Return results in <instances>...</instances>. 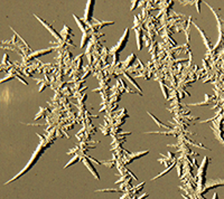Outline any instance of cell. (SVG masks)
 I'll list each match as a JSON object with an SVG mask.
<instances>
[{"label":"cell","mask_w":224,"mask_h":199,"mask_svg":"<svg viewBox=\"0 0 224 199\" xmlns=\"http://www.w3.org/2000/svg\"><path fill=\"white\" fill-rule=\"evenodd\" d=\"M129 32L130 30L127 28L124 32H123L122 37H121V39L119 40V42L117 44V46H114L113 47V49H112V52L114 54V64L118 62V57H119V54L121 51H123V48L126 47V45H127V42L129 40Z\"/></svg>","instance_id":"cell-1"},{"label":"cell","mask_w":224,"mask_h":199,"mask_svg":"<svg viewBox=\"0 0 224 199\" xmlns=\"http://www.w3.org/2000/svg\"><path fill=\"white\" fill-rule=\"evenodd\" d=\"M46 148H47V144H46V146H41H41L38 147V149L36 150V152L34 153V156H33V158H31V161H29V163H28V166H27V167L25 168V169H24V170L21 171V172H20V173H19V175H18V176H16V177H15V178L12 179V180H10L9 182H11V181H14L15 179H17V178H18V177H19V176H21V175H24V173H25V172H26V171H27L28 169H31V168L33 167V166H34V163L36 162V160H37V159H38V158H39V157H41V154H43V152L45 151V149H46Z\"/></svg>","instance_id":"cell-2"},{"label":"cell","mask_w":224,"mask_h":199,"mask_svg":"<svg viewBox=\"0 0 224 199\" xmlns=\"http://www.w3.org/2000/svg\"><path fill=\"white\" fill-rule=\"evenodd\" d=\"M207 165H208V158L205 157L201 165V167L198 169V185H200V188L201 190H204V187H205V183H206V180H205V177H206V169H207Z\"/></svg>","instance_id":"cell-3"},{"label":"cell","mask_w":224,"mask_h":199,"mask_svg":"<svg viewBox=\"0 0 224 199\" xmlns=\"http://www.w3.org/2000/svg\"><path fill=\"white\" fill-rule=\"evenodd\" d=\"M217 186H224V179H212V180L206 181L203 192H207V190H210V189H212V188H215V187H217Z\"/></svg>","instance_id":"cell-4"},{"label":"cell","mask_w":224,"mask_h":199,"mask_svg":"<svg viewBox=\"0 0 224 199\" xmlns=\"http://www.w3.org/2000/svg\"><path fill=\"white\" fill-rule=\"evenodd\" d=\"M93 7H94V1L93 0H89L86 8H85V13H84V21L85 22H90L93 16Z\"/></svg>","instance_id":"cell-5"},{"label":"cell","mask_w":224,"mask_h":199,"mask_svg":"<svg viewBox=\"0 0 224 199\" xmlns=\"http://www.w3.org/2000/svg\"><path fill=\"white\" fill-rule=\"evenodd\" d=\"M83 162H84V165H85V167L88 168L89 170H90V172H91L92 175L95 177V179H98V180H100V176H99V173H98V171L95 170V168L93 167V165L91 163V161L88 159V158H83Z\"/></svg>","instance_id":"cell-6"},{"label":"cell","mask_w":224,"mask_h":199,"mask_svg":"<svg viewBox=\"0 0 224 199\" xmlns=\"http://www.w3.org/2000/svg\"><path fill=\"white\" fill-rule=\"evenodd\" d=\"M36 18H37V19H38V20H39V21H41V24H43V25H44V26H45V27H46V28H47L48 30H50V32H51V34H52V35H53V36H54V37H55V38H57V39H58V40L61 42V40H62L61 35H60L58 32H56V30H55V29H54V28L52 27L51 25H48V24H47L46 21H45V20H43V19H41V18H39V17H37V16H36Z\"/></svg>","instance_id":"cell-7"},{"label":"cell","mask_w":224,"mask_h":199,"mask_svg":"<svg viewBox=\"0 0 224 199\" xmlns=\"http://www.w3.org/2000/svg\"><path fill=\"white\" fill-rule=\"evenodd\" d=\"M148 153H149V150L141 151V152H138V153H132V154H130V156H129V159L126 161V165H128V163L132 162L136 158H140V157H143V156H145V154H148Z\"/></svg>","instance_id":"cell-8"},{"label":"cell","mask_w":224,"mask_h":199,"mask_svg":"<svg viewBox=\"0 0 224 199\" xmlns=\"http://www.w3.org/2000/svg\"><path fill=\"white\" fill-rule=\"evenodd\" d=\"M195 27H196V28L198 29V32H200V34L202 35V37H203V38H204V42H205V46H206V47H207L208 49H211V44H210V40H208V38H207V37L205 36V34H204V32H203V30H202L201 28H198V26H197V25H195Z\"/></svg>","instance_id":"cell-9"},{"label":"cell","mask_w":224,"mask_h":199,"mask_svg":"<svg viewBox=\"0 0 224 199\" xmlns=\"http://www.w3.org/2000/svg\"><path fill=\"white\" fill-rule=\"evenodd\" d=\"M148 114H149V115L151 116V119H153V121H155V122H156V123H157V124H158V126H160V127H164V129H170L169 126L165 125L164 123H162V122H159V120H158L157 117H155V116H153V114L150 113V112H148Z\"/></svg>","instance_id":"cell-10"},{"label":"cell","mask_w":224,"mask_h":199,"mask_svg":"<svg viewBox=\"0 0 224 199\" xmlns=\"http://www.w3.org/2000/svg\"><path fill=\"white\" fill-rule=\"evenodd\" d=\"M137 35H138V39H137L138 40V49L140 51L141 49V39H140L141 38V32H140L139 29H136V36Z\"/></svg>","instance_id":"cell-11"},{"label":"cell","mask_w":224,"mask_h":199,"mask_svg":"<svg viewBox=\"0 0 224 199\" xmlns=\"http://www.w3.org/2000/svg\"><path fill=\"white\" fill-rule=\"evenodd\" d=\"M52 49H45V51H41V52H36L34 53L33 55H31V57H36V56H41V55H44V54H48V53H51Z\"/></svg>","instance_id":"cell-12"},{"label":"cell","mask_w":224,"mask_h":199,"mask_svg":"<svg viewBox=\"0 0 224 199\" xmlns=\"http://www.w3.org/2000/svg\"><path fill=\"white\" fill-rule=\"evenodd\" d=\"M79 160H80V157H79V156H74V158H73V159H71V160H70V161L67 162V165H66V166H65V167H64V168L70 167V166H72L73 163H75V162H77Z\"/></svg>","instance_id":"cell-13"},{"label":"cell","mask_w":224,"mask_h":199,"mask_svg":"<svg viewBox=\"0 0 224 199\" xmlns=\"http://www.w3.org/2000/svg\"><path fill=\"white\" fill-rule=\"evenodd\" d=\"M124 76H126V77H127V78H128V80H129V81H130V82H131V84H132L133 86H136V87H137V88H138V90H139V91H140V92H141V88H140V87H139V85H138V84L136 83V82H134V81H133L132 78H131V77H130V76H129V75H128V74H127V73H124Z\"/></svg>","instance_id":"cell-14"},{"label":"cell","mask_w":224,"mask_h":199,"mask_svg":"<svg viewBox=\"0 0 224 199\" xmlns=\"http://www.w3.org/2000/svg\"><path fill=\"white\" fill-rule=\"evenodd\" d=\"M173 167H174V165H172V166H170V167H169V168H167V169H166V170H165V171H163V172H162V173H159V175H158V176H156V177H155V178H153V179H158V178H159V177H162V176H163V175H165V173H167V172H168V171H170V170H172V169H173Z\"/></svg>","instance_id":"cell-15"},{"label":"cell","mask_w":224,"mask_h":199,"mask_svg":"<svg viewBox=\"0 0 224 199\" xmlns=\"http://www.w3.org/2000/svg\"><path fill=\"white\" fill-rule=\"evenodd\" d=\"M132 3L133 5H132V7H131V10H134V8H136V6H137L138 2H137V1H132Z\"/></svg>","instance_id":"cell-16"},{"label":"cell","mask_w":224,"mask_h":199,"mask_svg":"<svg viewBox=\"0 0 224 199\" xmlns=\"http://www.w3.org/2000/svg\"><path fill=\"white\" fill-rule=\"evenodd\" d=\"M162 88H163V91H164V93H165V97L167 98V93H166V87L164 86L163 84H162Z\"/></svg>","instance_id":"cell-17"},{"label":"cell","mask_w":224,"mask_h":199,"mask_svg":"<svg viewBox=\"0 0 224 199\" xmlns=\"http://www.w3.org/2000/svg\"><path fill=\"white\" fill-rule=\"evenodd\" d=\"M213 199H217V195H216V194H215V195H214Z\"/></svg>","instance_id":"cell-18"},{"label":"cell","mask_w":224,"mask_h":199,"mask_svg":"<svg viewBox=\"0 0 224 199\" xmlns=\"http://www.w3.org/2000/svg\"><path fill=\"white\" fill-rule=\"evenodd\" d=\"M223 53H224V51H223Z\"/></svg>","instance_id":"cell-19"}]
</instances>
